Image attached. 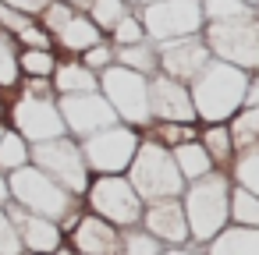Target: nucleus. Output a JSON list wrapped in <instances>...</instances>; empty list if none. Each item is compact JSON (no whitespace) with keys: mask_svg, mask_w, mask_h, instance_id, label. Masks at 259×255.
Here are the masks:
<instances>
[{"mask_svg":"<svg viewBox=\"0 0 259 255\" xmlns=\"http://www.w3.org/2000/svg\"><path fill=\"white\" fill-rule=\"evenodd\" d=\"M245 89H248V71L231 68L224 61H209L188 82L195 121L199 124H227L245 107Z\"/></svg>","mask_w":259,"mask_h":255,"instance_id":"1","label":"nucleus"},{"mask_svg":"<svg viewBox=\"0 0 259 255\" xmlns=\"http://www.w3.org/2000/svg\"><path fill=\"white\" fill-rule=\"evenodd\" d=\"M8 128L18 131L29 145L64 135V121H61L57 92L50 78H18L8 103Z\"/></svg>","mask_w":259,"mask_h":255,"instance_id":"2","label":"nucleus"},{"mask_svg":"<svg viewBox=\"0 0 259 255\" xmlns=\"http://www.w3.org/2000/svg\"><path fill=\"white\" fill-rule=\"evenodd\" d=\"M227 206H231V177H227V170H213V174L185 184L181 209H185L192 248H206L220 230L231 227Z\"/></svg>","mask_w":259,"mask_h":255,"instance_id":"3","label":"nucleus"},{"mask_svg":"<svg viewBox=\"0 0 259 255\" xmlns=\"http://www.w3.org/2000/svg\"><path fill=\"white\" fill-rule=\"evenodd\" d=\"M8 191H11V206H18L32 216H47L54 223H64L68 216L82 213V198L68 195L57 181H50L32 163L8 174Z\"/></svg>","mask_w":259,"mask_h":255,"instance_id":"4","label":"nucleus"},{"mask_svg":"<svg viewBox=\"0 0 259 255\" xmlns=\"http://www.w3.org/2000/svg\"><path fill=\"white\" fill-rule=\"evenodd\" d=\"M202 43L213 61H224L241 71H259V11L206 22L202 25Z\"/></svg>","mask_w":259,"mask_h":255,"instance_id":"5","label":"nucleus"},{"mask_svg":"<svg viewBox=\"0 0 259 255\" xmlns=\"http://www.w3.org/2000/svg\"><path fill=\"white\" fill-rule=\"evenodd\" d=\"M124 177L135 188V195L142 198V206L160 202V198H181V191H185V181H181V174L174 167L170 149H163L153 138L139 142V152H135L132 167L124 170Z\"/></svg>","mask_w":259,"mask_h":255,"instance_id":"6","label":"nucleus"},{"mask_svg":"<svg viewBox=\"0 0 259 255\" xmlns=\"http://www.w3.org/2000/svg\"><path fill=\"white\" fill-rule=\"evenodd\" d=\"M100 96L110 103L121 124L146 131L149 128V78L139 71H128L121 64H110L100 71Z\"/></svg>","mask_w":259,"mask_h":255,"instance_id":"7","label":"nucleus"},{"mask_svg":"<svg viewBox=\"0 0 259 255\" xmlns=\"http://www.w3.org/2000/svg\"><path fill=\"white\" fill-rule=\"evenodd\" d=\"M29 163H32L36 170H43L50 181H57V184H61L68 195H75V198H82L85 188H89V181H93V174H89V167H85V160H82L78 142L68 138V135L29 145Z\"/></svg>","mask_w":259,"mask_h":255,"instance_id":"8","label":"nucleus"},{"mask_svg":"<svg viewBox=\"0 0 259 255\" xmlns=\"http://www.w3.org/2000/svg\"><path fill=\"white\" fill-rule=\"evenodd\" d=\"M82 209L114 223V227H139L142 220V198L135 195V188L128 184L124 174H107V177H93L85 195H82Z\"/></svg>","mask_w":259,"mask_h":255,"instance_id":"9","label":"nucleus"},{"mask_svg":"<svg viewBox=\"0 0 259 255\" xmlns=\"http://www.w3.org/2000/svg\"><path fill=\"white\" fill-rule=\"evenodd\" d=\"M139 142H142V131H135V128L117 121V124L96 131V135L82 138L78 149H82V160H85L89 174L107 177V174H124L132 167V160L139 152Z\"/></svg>","mask_w":259,"mask_h":255,"instance_id":"10","label":"nucleus"},{"mask_svg":"<svg viewBox=\"0 0 259 255\" xmlns=\"http://www.w3.org/2000/svg\"><path fill=\"white\" fill-rule=\"evenodd\" d=\"M135 15L146 29V39L156 46L170 39L202 36V0H160V4L139 8Z\"/></svg>","mask_w":259,"mask_h":255,"instance_id":"11","label":"nucleus"},{"mask_svg":"<svg viewBox=\"0 0 259 255\" xmlns=\"http://www.w3.org/2000/svg\"><path fill=\"white\" fill-rule=\"evenodd\" d=\"M57 110L64 121V135L82 142L110 124H117V114L100 92H82V96H57Z\"/></svg>","mask_w":259,"mask_h":255,"instance_id":"12","label":"nucleus"},{"mask_svg":"<svg viewBox=\"0 0 259 255\" xmlns=\"http://www.w3.org/2000/svg\"><path fill=\"white\" fill-rule=\"evenodd\" d=\"M209 50L202 43V36H188V39H170L156 46V75H167L181 85H188L206 64H209Z\"/></svg>","mask_w":259,"mask_h":255,"instance_id":"13","label":"nucleus"},{"mask_svg":"<svg viewBox=\"0 0 259 255\" xmlns=\"http://www.w3.org/2000/svg\"><path fill=\"white\" fill-rule=\"evenodd\" d=\"M149 124H199L188 85L167 75H153L149 78Z\"/></svg>","mask_w":259,"mask_h":255,"instance_id":"14","label":"nucleus"},{"mask_svg":"<svg viewBox=\"0 0 259 255\" xmlns=\"http://www.w3.org/2000/svg\"><path fill=\"white\" fill-rule=\"evenodd\" d=\"M139 227L146 234H153L163 248H185L188 241V223H185V209L181 198H160V202H146Z\"/></svg>","mask_w":259,"mask_h":255,"instance_id":"15","label":"nucleus"},{"mask_svg":"<svg viewBox=\"0 0 259 255\" xmlns=\"http://www.w3.org/2000/svg\"><path fill=\"white\" fill-rule=\"evenodd\" d=\"M64 241L75 248V255H117L121 248V227L93 216V213H78L75 223L68 227Z\"/></svg>","mask_w":259,"mask_h":255,"instance_id":"16","label":"nucleus"},{"mask_svg":"<svg viewBox=\"0 0 259 255\" xmlns=\"http://www.w3.org/2000/svg\"><path fill=\"white\" fill-rule=\"evenodd\" d=\"M4 209H8V216H11L15 230H18V241H22V251H25V255H50L54 248L64 244L61 223H54V220H47V216H32V213H25V209L11 206V202H8Z\"/></svg>","mask_w":259,"mask_h":255,"instance_id":"17","label":"nucleus"},{"mask_svg":"<svg viewBox=\"0 0 259 255\" xmlns=\"http://www.w3.org/2000/svg\"><path fill=\"white\" fill-rule=\"evenodd\" d=\"M50 85L57 96H82V92H100V75L89 71L78 57H64L57 61L54 75H50Z\"/></svg>","mask_w":259,"mask_h":255,"instance_id":"18","label":"nucleus"},{"mask_svg":"<svg viewBox=\"0 0 259 255\" xmlns=\"http://www.w3.org/2000/svg\"><path fill=\"white\" fill-rule=\"evenodd\" d=\"M103 39V32L82 15V11H75L71 15V22L54 36V50H61V54H68V57H82L89 46H96Z\"/></svg>","mask_w":259,"mask_h":255,"instance_id":"19","label":"nucleus"},{"mask_svg":"<svg viewBox=\"0 0 259 255\" xmlns=\"http://www.w3.org/2000/svg\"><path fill=\"white\" fill-rule=\"evenodd\" d=\"M199 251L202 255H259V230L255 227H227Z\"/></svg>","mask_w":259,"mask_h":255,"instance_id":"20","label":"nucleus"},{"mask_svg":"<svg viewBox=\"0 0 259 255\" xmlns=\"http://www.w3.org/2000/svg\"><path fill=\"white\" fill-rule=\"evenodd\" d=\"M170 156H174V167H178V174H181L185 184H192V181H199V177H206V174L217 170L213 160L206 156V149L199 142H185V145L170 149Z\"/></svg>","mask_w":259,"mask_h":255,"instance_id":"21","label":"nucleus"},{"mask_svg":"<svg viewBox=\"0 0 259 255\" xmlns=\"http://www.w3.org/2000/svg\"><path fill=\"white\" fill-rule=\"evenodd\" d=\"M199 145L206 149V156L213 160L217 170H227L234 160V145L227 135V124H199Z\"/></svg>","mask_w":259,"mask_h":255,"instance_id":"22","label":"nucleus"},{"mask_svg":"<svg viewBox=\"0 0 259 255\" xmlns=\"http://www.w3.org/2000/svg\"><path fill=\"white\" fill-rule=\"evenodd\" d=\"M227 135H231L234 156L245 152V149H255L259 145V107H241L227 121Z\"/></svg>","mask_w":259,"mask_h":255,"instance_id":"23","label":"nucleus"},{"mask_svg":"<svg viewBox=\"0 0 259 255\" xmlns=\"http://www.w3.org/2000/svg\"><path fill=\"white\" fill-rule=\"evenodd\" d=\"M135 8L128 4V0H85V8H82V15L103 32V39L110 36V29L124 18V15H132Z\"/></svg>","mask_w":259,"mask_h":255,"instance_id":"24","label":"nucleus"},{"mask_svg":"<svg viewBox=\"0 0 259 255\" xmlns=\"http://www.w3.org/2000/svg\"><path fill=\"white\" fill-rule=\"evenodd\" d=\"M114 64L153 78V75H156V43L142 39V43H135V46H114Z\"/></svg>","mask_w":259,"mask_h":255,"instance_id":"25","label":"nucleus"},{"mask_svg":"<svg viewBox=\"0 0 259 255\" xmlns=\"http://www.w3.org/2000/svg\"><path fill=\"white\" fill-rule=\"evenodd\" d=\"M231 227H255L259 230V195L231 184V206H227Z\"/></svg>","mask_w":259,"mask_h":255,"instance_id":"26","label":"nucleus"},{"mask_svg":"<svg viewBox=\"0 0 259 255\" xmlns=\"http://www.w3.org/2000/svg\"><path fill=\"white\" fill-rule=\"evenodd\" d=\"M227 177H231V184H238V188L259 195V145L238 152V156L231 160V167H227Z\"/></svg>","mask_w":259,"mask_h":255,"instance_id":"27","label":"nucleus"},{"mask_svg":"<svg viewBox=\"0 0 259 255\" xmlns=\"http://www.w3.org/2000/svg\"><path fill=\"white\" fill-rule=\"evenodd\" d=\"M18 43L0 29V96H11L18 85Z\"/></svg>","mask_w":259,"mask_h":255,"instance_id":"28","label":"nucleus"},{"mask_svg":"<svg viewBox=\"0 0 259 255\" xmlns=\"http://www.w3.org/2000/svg\"><path fill=\"white\" fill-rule=\"evenodd\" d=\"M57 50H18V75L22 78H50L57 68Z\"/></svg>","mask_w":259,"mask_h":255,"instance_id":"29","label":"nucleus"},{"mask_svg":"<svg viewBox=\"0 0 259 255\" xmlns=\"http://www.w3.org/2000/svg\"><path fill=\"white\" fill-rule=\"evenodd\" d=\"M29 167V142L18 135V131H4L0 138V174H11V170H22Z\"/></svg>","mask_w":259,"mask_h":255,"instance_id":"30","label":"nucleus"},{"mask_svg":"<svg viewBox=\"0 0 259 255\" xmlns=\"http://www.w3.org/2000/svg\"><path fill=\"white\" fill-rule=\"evenodd\" d=\"M153 142H160L163 149H178L185 142H199V124H149L146 128Z\"/></svg>","mask_w":259,"mask_h":255,"instance_id":"31","label":"nucleus"},{"mask_svg":"<svg viewBox=\"0 0 259 255\" xmlns=\"http://www.w3.org/2000/svg\"><path fill=\"white\" fill-rule=\"evenodd\" d=\"M163 251V244L153 237V234H146L142 227H124L121 230V248H117V255H160Z\"/></svg>","mask_w":259,"mask_h":255,"instance_id":"32","label":"nucleus"},{"mask_svg":"<svg viewBox=\"0 0 259 255\" xmlns=\"http://www.w3.org/2000/svg\"><path fill=\"white\" fill-rule=\"evenodd\" d=\"M142 39H146V29H142V22H139L135 11L124 15V18L110 29V36H107L110 46H135V43H142Z\"/></svg>","mask_w":259,"mask_h":255,"instance_id":"33","label":"nucleus"},{"mask_svg":"<svg viewBox=\"0 0 259 255\" xmlns=\"http://www.w3.org/2000/svg\"><path fill=\"white\" fill-rule=\"evenodd\" d=\"M71 15H75L71 4H64V0H50V4L36 15V22H39V29H47L50 36H57V32L71 22Z\"/></svg>","mask_w":259,"mask_h":255,"instance_id":"34","label":"nucleus"},{"mask_svg":"<svg viewBox=\"0 0 259 255\" xmlns=\"http://www.w3.org/2000/svg\"><path fill=\"white\" fill-rule=\"evenodd\" d=\"M15 43H18V50H54V36L47 29H39V22H32L29 29H22L15 36Z\"/></svg>","mask_w":259,"mask_h":255,"instance_id":"35","label":"nucleus"},{"mask_svg":"<svg viewBox=\"0 0 259 255\" xmlns=\"http://www.w3.org/2000/svg\"><path fill=\"white\" fill-rule=\"evenodd\" d=\"M78 61H82L89 71H96V75H100V71H107V68L114 64V46H110L107 39H100V43H96V46H89Z\"/></svg>","mask_w":259,"mask_h":255,"instance_id":"36","label":"nucleus"},{"mask_svg":"<svg viewBox=\"0 0 259 255\" xmlns=\"http://www.w3.org/2000/svg\"><path fill=\"white\" fill-rule=\"evenodd\" d=\"M0 255H25L22 241H18V230H15V223H11L4 206H0Z\"/></svg>","mask_w":259,"mask_h":255,"instance_id":"37","label":"nucleus"},{"mask_svg":"<svg viewBox=\"0 0 259 255\" xmlns=\"http://www.w3.org/2000/svg\"><path fill=\"white\" fill-rule=\"evenodd\" d=\"M4 8H15V11H22V15H29V18H36L50 0H0Z\"/></svg>","mask_w":259,"mask_h":255,"instance_id":"38","label":"nucleus"},{"mask_svg":"<svg viewBox=\"0 0 259 255\" xmlns=\"http://www.w3.org/2000/svg\"><path fill=\"white\" fill-rule=\"evenodd\" d=\"M160 255H202L199 248H192V244H185V248H163Z\"/></svg>","mask_w":259,"mask_h":255,"instance_id":"39","label":"nucleus"},{"mask_svg":"<svg viewBox=\"0 0 259 255\" xmlns=\"http://www.w3.org/2000/svg\"><path fill=\"white\" fill-rule=\"evenodd\" d=\"M11 202V191H8V174H0V206Z\"/></svg>","mask_w":259,"mask_h":255,"instance_id":"40","label":"nucleus"},{"mask_svg":"<svg viewBox=\"0 0 259 255\" xmlns=\"http://www.w3.org/2000/svg\"><path fill=\"white\" fill-rule=\"evenodd\" d=\"M50 255H75V248H71V244H68V241H64V244H61V248H54V251H50Z\"/></svg>","mask_w":259,"mask_h":255,"instance_id":"41","label":"nucleus"},{"mask_svg":"<svg viewBox=\"0 0 259 255\" xmlns=\"http://www.w3.org/2000/svg\"><path fill=\"white\" fill-rule=\"evenodd\" d=\"M149 4H160V0H132V8L139 11V8H149Z\"/></svg>","mask_w":259,"mask_h":255,"instance_id":"42","label":"nucleus"},{"mask_svg":"<svg viewBox=\"0 0 259 255\" xmlns=\"http://www.w3.org/2000/svg\"><path fill=\"white\" fill-rule=\"evenodd\" d=\"M64 4H71L75 11H82V8H85V0H64Z\"/></svg>","mask_w":259,"mask_h":255,"instance_id":"43","label":"nucleus"},{"mask_svg":"<svg viewBox=\"0 0 259 255\" xmlns=\"http://www.w3.org/2000/svg\"><path fill=\"white\" fill-rule=\"evenodd\" d=\"M4 131H8V124H0V138H4Z\"/></svg>","mask_w":259,"mask_h":255,"instance_id":"44","label":"nucleus"},{"mask_svg":"<svg viewBox=\"0 0 259 255\" xmlns=\"http://www.w3.org/2000/svg\"><path fill=\"white\" fill-rule=\"evenodd\" d=\"M245 4H252V8H259V0H245Z\"/></svg>","mask_w":259,"mask_h":255,"instance_id":"45","label":"nucleus"},{"mask_svg":"<svg viewBox=\"0 0 259 255\" xmlns=\"http://www.w3.org/2000/svg\"><path fill=\"white\" fill-rule=\"evenodd\" d=\"M128 4H132V0H128Z\"/></svg>","mask_w":259,"mask_h":255,"instance_id":"46","label":"nucleus"}]
</instances>
